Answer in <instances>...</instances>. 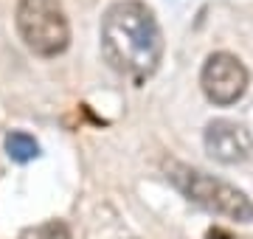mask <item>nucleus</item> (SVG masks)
Here are the masks:
<instances>
[{
    "instance_id": "7ed1b4c3",
    "label": "nucleus",
    "mask_w": 253,
    "mask_h": 239,
    "mask_svg": "<svg viewBox=\"0 0 253 239\" xmlns=\"http://www.w3.org/2000/svg\"><path fill=\"white\" fill-rule=\"evenodd\" d=\"M17 31L23 45L42 59H54L71 45V23L56 0H20Z\"/></svg>"
},
{
    "instance_id": "20e7f679",
    "label": "nucleus",
    "mask_w": 253,
    "mask_h": 239,
    "mask_svg": "<svg viewBox=\"0 0 253 239\" xmlns=\"http://www.w3.org/2000/svg\"><path fill=\"white\" fill-rule=\"evenodd\" d=\"M248 68L242 65V59L228 51H217L211 54L200 71V87L206 93V99L217 107H231L245 96L248 90Z\"/></svg>"
},
{
    "instance_id": "0eeeda50",
    "label": "nucleus",
    "mask_w": 253,
    "mask_h": 239,
    "mask_svg": "<svg viewBox=\"0 0 253 239\" xmlns=\"http://www.w3.org/2000/svg\"><path fill=\"white\" fill-rule=\"evenodd\" d=\"M40 239H71V228L62 220H51L40 228Z\"/></svg>"
},
{
    "instance_id": "39448f33",
    "label": "nucleus",
    "mask_w": 253,
    "mask_h": 239,
    "mask_svg": "<svg viewBox=\"0 0 253 239\" xmlns=\"http://www.w3.org/2000/svg\"><path fill=\"white\" fill-rule=\"evenodd\" d=\"M203 144H206L208 155L225 166L245 163L253 155V135L248 132V127H242L231 119L211 121L203 132Z\"/></svg>"
},
{
    "instance_id": "423d86ee",
    "label": "nucleus",
    "mask_w": 253,
    "mask_h": 239,
    "mask_svg": "<svg viewBox=\"0 0 253 239\" xmlns=\"http://www.w3.org/2000/svg\"><path fill=\"white\" fill-rule=\"evenodd\" d=\"M6 155L14 160V163H28L40 155V144L34 141V135H28L23 129H11L6 135Z\"/></svg>"
},
{
    "instance_id": "f03ea898",
    "label": "nucleus",
    "mask_w": 253,
    "mask_h": 239,
    "mask_svg": "<svg viewBox=\"0 0 253 239\" xmlns=\"http://www.w3.org/2000/svg\"><path fill=\"white\" fill-rule=\"evenodd\" d=\"M166 177L186 200L200 205L203 211L231 222H245V225L253 222V200L222 177H214L203 169L177 163V160L166 163Z\"/></svg>"
},
{
    "instance_id": "f257e3e1",
    "label": "nucleus",
    "mask_w": 253,
    "mask_h": 239,
    "mask_svg": "<svg viewBox=\"0 0 253 239\" xmlns=\"http://www.w3.org/2000/svg\"><path fill=\"white\" fill-rule=\"evenodd\" d=\"M101 54L118 76L144 84L163 62V31L144 0H116L101 17Z\"/></svg>"
}]
</instances>
